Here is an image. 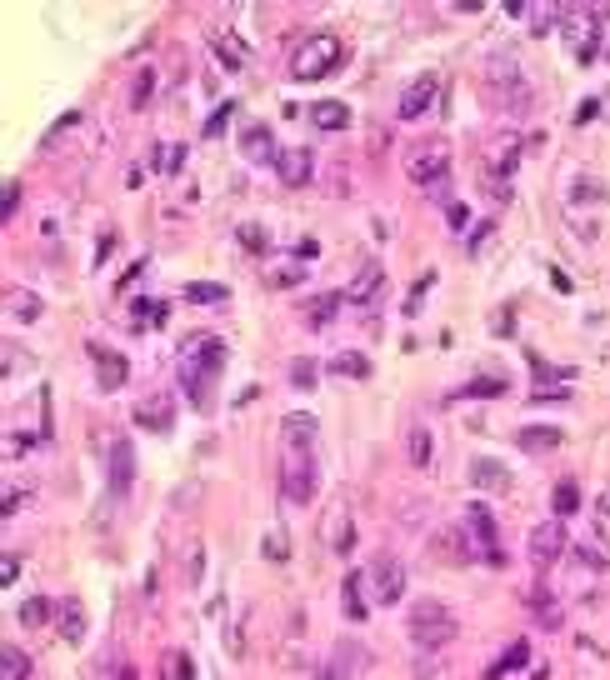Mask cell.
I'll use <instances>...</instances> for the list:
<instances>
[{
    "label": "cell",
    "instance_id": "6da1fadb",
    "mask_svg": "<svg viewBox=\"0 0 610 680\" xmlns=\"http://www.w3.org/2000/svg\"><path fill=\"white\" fill-rule=\"evenodd\" d=\"M221 370H225V346L215 335H195V340L181 346V380H185V396H191L195 411H211Z\"/></svg>",
    "mask_w": 610,
    "mask_h": 680
},
{
    "label": "cell",
    "instance_id": "7a4b0ae2",
    "mask_svg": "<svg viewBox=\"0 0 610 680\" xmlns=\"http://www.w3.org/2000/svg\"><path fill=\"white\" fill-rule=\"evenodd\" d=\"M455 630H461V620H455V610H450L446 601H416L410 605V640H416L420 650L450 646Z\"/></svg>",
    "mask_w": 610,
    "mask_h": 680
},
{
    "label": "cell",
    "instance_id": "3957f363",
    "mask_svg": "<svg viewBox=\"0 0 610 680\" xmlns=\"http://www.w3.org/2000/svg\"><path fill=\"white\" fill-rule=\"evenodd\" d=\"M345 61V45L335 41V35H305V41L296 45V55H290V76L296 80H325L335 70V65Z\"/></svg>",
    "mask_w": 610,
    "mask_h": 680
},
{
    "label": "cell",
    "instance_id": "277c9868",
    "mask_svg": "<svg viewBox=\"0 0 610 680\" xmlns=\"http://www.w3.org/2000/svg\"><path fill=\"white\" fill-rule=\"evenodd\" d=\"M315 480H321L315 455L286 451V465H280V496H286L290 506H305V500H315Z\"/></svg>",
    "mask_w": 610,
    "mask_h": 680
},
{
    "label": "cell",
    "instance_id": "5b68a950",
    "mask_svg": "<svg viewBox=\"0 0 610 680\" xmlns=\"http://www.w3.org/2000/svg\"><path fill=\"white\" fill-rule=\"evenodd\" d=\"M406 175L416 185H440L450 175V145L440 141V135H430V141H420L416 151H410L406 161Z\"/></svg>",
    "mask_w": 610,
    "mask_h": 680
},
{
    "label": "cell",
    "instance_id": "8992f818",
    "mask_svg": "<svg viewBox=\"0 0 610 680\" xmlns=\"http://www.w3.org/2000/svg\"><path fill=\"white\" fill-rule=\"evenodd\" d=\"M371 591L380 605H400V595H406V565L396 561V555H375L371 561Z\"/></svg>",
    "mask_w": 610,
    "mask_h": 680
},
{
    "label": "cell",
    "instance_id": "52a82bcc",
    "mask_svg": "<svg viewBox=\"0 0 610 680\" xmlns=\"http://www.w3.org/2000/svg\"><path fill=\"white\" fill-rule=\"evenodd\" d=\"M560 555H566V520H540V526L530 530V565L550 571Z\"/></svg>",
    "mask_w": 610,
    "mask_h": 680
},
{
    "label": "cell",
    "instance_id": "ba28073f",
    "mask_svg": "<svg viewBox=\"0 0 610 680\" xmlns=\"http://www.w3.org/2000/svg\"><path fill=\"white\" fill-rule=\"evenodd\" d=\"M430 555H436L440 565H471L475 545H471V536H465V526H440L436 536H430Z\"/></svg>",
    "mask_w": 610,
    "mask_h": 680
},
{
    "label": "cell",
    "instance_id": "9c48e42d",
    "mask_svg": "<svg viewBox=\"0 0 610 680\" xmlns=\"http://www.w3.org/2000/svg\"><path fill=\"white\" fill-rule=\"evenodd\" d=\"M560 31L576 41V55H580V61H590V55H596V41H600V11H576V5H566V15H560Z\"/></svg>",
    "mask_w": 610,
    "mask_h": 680
},
{
    "label": "cell",
    "instance_id": "30bf717a",
    "mask_svg": "<svg viewBox=\"0 0 610 680\" xmlns=\"http://www.w3.org/2000/svg\"><path fill=\"white\" fill-rule=\"evenodd\" d=\"M465 536H471V545H481L485 551V565H505V555H501V545H495V516L485 506H465Z\"/></svg>",
    "mask_w": 610,
    "mask_h": 680
},
{
    "label": "cell",
    "instance_id": "8fae6325",
    "mask_svg": "<svg viewBox=\"0 0 610 680\" xmlns=\"http://www.w3.org/2000/svg\"><path fill=\"white\" fill-rule=\"evenodd\" d=\"M240 155H246L250 165H276V161H280L276 135H270L266 120H250V126H240Z\"/></svg>",
    "mask_w": 610,
    "mask_h": 680
},
{
    "label": "cell",
    "instance_id": "7c38bea8",
    "mask_svg": "<svg viewBox=\"0 0 610 680\" xmlns=\"http://www.w3.org/2000/svg\"><path fill=\"white\" fill-rule=\"evenodd\" d=\"M436 96H440V76H430V70L426 76H416L406 90H400V106H396L400 120H420L430 106H436Z\"/></svg>",
    "mask_w": 610,
    "mask_h": 680
},
{
    "label": "cell",
    "instance_id": "4fadbf2b",
    "mask_svg": "<svg viewBox=\"0 0 610 680\" xmlns=\"http://www.w3.org/2000/svg\"><path fill=\"white\" fill-rule=\"evenodd\" d=\"M315 435H321V421L305 411H290L286 421H280V441H286V451L296 455H315Z\"/></svg>",
    "mask_w": 610,
    "mask_h": 680
},
{
    "label": "cell",
    "instance_id": "5bb4252c",
    "mask_svg": "<svg viewBox=\"0 0 610 680\" xmlns=\"http://www.w3.org/2000/svg\"><path fill=\"white\" fill-rule=\"evenodd\" d=\"M491 90H495V96L505 90V100H511V106H525V100H530L525 70H521L515 61H505V55H495V61H491Z\"/></svg>",
    "mask_w": 610,
    "mask_h": 680
},
{
    "label": "cell",
    "instance_id": "9a60e30c",
    "mask_svg": "<svg viewBox=\"0 0 610 680\" xmlns=\"http://www.w3.org/2000/svg\"><path fill=\"white\" fill-rule=\"evenodd\" d=\"M130 486H136V445L116 435L110 441V496H130Z\"/></svg>",
    "mask_w": 610,
    "mask_h": 680
},
{
    "label": "cell",
    "instance_id": "2e32d148",
    "mask_svg": "<svg viewBox=\"0 0 610 680\" xmlns=\"http://www.w3.org/2000/svg\"><path fill=\"white\" fill-rule=\"evenodd\" d=\"M471 480L481 490H491V496H505V490H511V470H505L495 455H475L471 461Z\"/></svg>",
    "mask_w": 610,
    "mask_h": 680
},
{
    "label": "cell",
    "instance_id": "e0dca14e",
    "mask_svg": "<svg viewBox=\"0 0 610 680\" xmlns=\"http://www.w3.org/2000/svg\"><path fill=\"white\" fill-rule=\"evenodd\" d=\"M380 291H386V270H380V265H375V260H371V265H361V275H355V281H351V291H345V301H351V305H371V301H375V295H380Z\"/></svg>",
    "mask_w": 610,
    "mask_h": 680
},
{
    "label": "cell",
    "instance_id": "ac0fdd59",
    "mask_svg": "<svg viewBox=\"0 0 610 680\" xmlns=\"http://www.w3.org/2000/svg\"><path fill=\"white\" fill-rule=\"evenodd\" d=\"M126 376H130L126 356H120V350H100L96 346V380H100V390H120V386H126Z\"/></svg>",
    "mask_w": 610,
    "mask_h": 680
},
{
    "label": "cell",
    "instance_id": "d6986e66",
    "mask_svg": "<svg viewBox=\"0 0 610 680\" xmlns=\"http://www.w3.org/2000/svg\"><path fill=\"white\" fill-rule=\"evenodd\" d=\"M311 171H315V155L311 151H280V161H276V175L286 185H305V181H311Z\"/></svg>",
    "mask_w": 610,
    "mask_h": 680
},
{
    "label": "cell",
    "instance_id": "ffe728a7",
    "mask_svg": "<svg viewBox=\"0 0 610 680\" xmlns=\"http://www.w3.org/2000/svg\"><path fill=\"white\" fill-rule=\"evenodd\" d=\"M136 421L145 425V431H171L175 425V411H171V396H150L145 405H136Z\"/></svg>",
    "mask_w": 610,
    "mask_h": 680
},
{
    "label": "cell",
    "instance_id": "44dd1931",
    "mask_svg": "<svg viewBox=\"0 0 610 680\" xmlns=\"http://www.w3.org/2000/svg\"><path fill=\"white\" fill-rule=\"evenodd\" d=\"M361 666H365V656H361V650H355V646H341V650H335V656L325 660L321 670H315V680H351Z\"/></svg>",
    "mask_w": 610,
    "mask_h": 680
},
{
    "label": "cell",
    "instance_id": "7402d4cb",
    "mask_svg": "<svg viewBox=\"0 0 610 680\" xmlns=\"http://www.w3.org/2000/svg\"><path fill=\"white\" fill-rule=\"evenodd\" d=\"M341 610H345V620H365L371 616V605H365V585H361V575H345V585H341Z\"/></svg>",
    "mask_w": 610,
    "mask_h": 680
},
{
    "label": "cell",
    "instance_id": "603a6c76",
    "mask_svg": "<svg viewBox=\"0 0 610 680\" xmlns=\"http://www.w3.org/2000/svg\"><path fill=\"white\" fill-rule=\"evenodd\" d=\"M55 616H61V636L70 640V646H80V640H86V605H80V601H61V610H55Z\"/></svg>",
    "mask_w": 610,
    "mask_h": 680
},
{
    "label": "cell",
    "instance_id": "cb8c5ba5",
    "mask_svg": "<svg viewBox=\"0 0 610 680\" xmlns=\"http://www.w3.org/2000/svg\"><path fill=\"white\" fill-rule=\"evenodd\" d=\"M515 441H521V451H530V455H540V451H556L560 441H566V435L556 431V425H525L521 435H515Z\"/></svg>",
    "mask_w": 610,
    "mask_h": 680
},
{
    "label": "cell",
    "instance_id": "d4e9b609",
    "mask_svg": "<svg viewBox=\"0 0 610 680\" xmlns=\"http://www.w3.org/2000/svg\"><path fill=\"white\" fill-rule=\"evenodd\" d=\"M311 120L321 130H341V126H351V106H345V100H315Z\"/></svg>",
    "mask_w": 610,
    "mask_h": 680
},
{
    "label": "cell",
    "instance_id": "484cf974",
    "mask_svg": "<svg viewBox=\"0 0 610 680\" xmlns=\"http://www.w3.org/2000/svg\"><path fill=\"white\" fill-rule=\"evenodd\" d=\"M341 301H345V295H315V301L305 305V325H311V331L331 325V321H335V311H341Z\"/></svg>",
    "mask_w": 610,
    "mask_h": 680
},
{
    "label": "cell",
    "instance_id": "4316f807",
    "mask_svg": "<svg viewBox=\"0 0 610 680\" xmlns=\"http://www.w3.org/2000/svg\"><path fill=\"white\" fill-rule=\"evenodd\" d=\"M550 506H556V520H570L580 510V486L576 480H560V486L550 490Z\"/></svg>",
    "mask_w": 610,
    "mask_h": 680
},
{
    "label": "cell",
    "instance_id": "83f0119b",
    "mask_svg": "<svg viewBox=\"0 0 610 680\" xmlns=\"http://www.w3.org/2000/svg\"><path fill=\"white\" fill-rule=\"evenodd\" d=\"M31 675V660H25L21 646H5L0 650V680H25Z\"/></svg>",
    "mask_w": 610,
    "mask_h": 680
},
{
    "label": "cell",
    "instance_id": "f1b7e54d",
    "mask_svg": "<svg viewBox=\"0 0 610 680\" xmlns=\"http://www.w3.org/2000/svg\"><path fill=\"white\" fill-rule=\"evenodd\" d=\"M331 370H335V376H355V380H365V376H371V360H365L361 350H341V356L331 360Z\"/></svg>",
    "mask_w": 610,
    "mask_h": 680
},
{
    "label": "cell",
    "instance_id": "f546056e",
    "mask_svg": "<svg viewBox=\"0 0 610 680\" xmlns=\"http://www.w3.org/2000/svg\"><path fill=\"white\" fill-rule=\"evenodd\" d=\"M525 660H530V646H525V640H515V646H511V650H505V656L491 666V675H485V680H501L505 670H521Z\"/></svg>",
    "mask_w": 610,
    "mask_h": 680
},
{
    "label": "cell",
    "instance_id": "4dcf8cb0",
    "mask_svg": "<svg viewBox=\"0 0 610 680\" xmlns=\"http://www.w3.org/2000/svg\"><path fill=\"white\" fill-rule=\"evenodd\" d=\"M51 610H55V605L45 601V595H31V601L21 605V626H45V620H51Z\"/></svg>",
    "mask_w": 610,
    "mask_h": 680
},
{
    "label": "cell",
    "instance_id": "1f68e13d",
    "mask_svg": "<svg viewBox=\"0 0 610 680\" xmlns=\"http://www.w3.org/2000/svg\"><path fill=\"white\" fill-rule=\"evenodd\" d=\"M181 161H185V145H155V171L175 175L181 171Z\"/></svg>",
    "mask_w": 610,
    "mask_h": 680
},
{
    "label": "cell",
    "instance_id": "d6a6232c",
    "mask_svg": "<svg viewBox=\"0 0 610 680\" xmlns=\"http://www.w3.org/2000/svg\"><path fill=\"white\" fill-rule=\"evenodd\" d=\"M185 301H195V305H215V301H225V285H205V281H195V285H185Z\"/></svg>",
    "mask_w": 610,
    "mask_h": 680
},
{
    "label": "cell",
    "instance_id": "836d02e7",
    "mask_svg": "<svg viewBox=\"0 0 610 680\" xmlns=\"http://www.w3.org/2000/svg\"><path fill=\"white\" fill-rule=\"evenodd\" d=\"M11 315L15 321H35V315H41V301L25 295V291H11Z\"/></svg>",
    "mask_w": 610,
    "mask_h": 680
},
{
    "label": "cell",
    "instance_id": "e575fe53",
    "mask_svg": "<svg viewBox=\"0 0 610 680\" xmlns=\"http://www.w3.org/2000/svg\"><path fill=\"white\" fill-rule=\"evenodd\" d=\"M426 461H430V431L416 425V431H410V465H426Z\"/></svg>",
    "mask_w": 610,
    "mask_h": 680
},
{
    "label": "cell",
    "instance_id": "d590c367",
    "mask_svg": "<svg viewBox=\"0 0 610 680\" xmlns=\"http://www.w3.org/2000/svg\"><path fill=\"white\" fill-rule=\"evenodd\" d=\"M136 321L140 325H161L165 321V301H136Z\"/></svg>",
    "mask_w": 610,
    "mask_h": 680
},
{
    "label": "cell",
    "instance_id": "8d00e7d4",
    "mask_svg": "<svg viewBox=\"0 0 610 680\" xmlns=\"http://www.w3.org/2000/svg\"><path fill=\"white\" fill-rule=\"evenodd\" d=\"M165 680H191V660H185L181 650H171V656H165Z\"/></svg>",
    "mask_w": 610,
    "mask_h": 680
},
{
    "label": "cell",
    "instance_id": "74e56055",
    "mask_svg": "<svg viewBox=\"0 0 610 680\" xmlns=\"http://www.w3.org/2000/svg\"><path fill=\"white\" fill-rule=\"evenodd\" d=\"M150 90H155V76H150V70H140V76H136V90H130V100H136V106H145Z\"/></svg>",
    "mask_w": 610,
    "mask_h": 680
},
{
    "label": "cell",
    "instance_id": "f35d334b",
    "mask_svg": "<svg viewBox=\"0 0 610 680\" xmlns=\"http://www.w3.org/2000/svg\"><path fill=\"white\" fill-rule=\"evenodd\" d=\"M240 246H246V250H266L270 240H266V230H260V226H240Z\"/></svg>",
    "mask_w": 610,
    "mask_h": 680
},
{
    "label": "cell",
    "instance_id": "ab89813d",
    "mask_svg": "<svg viewBox=\"0 0 610 680\" xmlns=\"http://www.w3.org/2000/svg\"><path fill=\"white\" fill-rule=\"evenodd\" d=\"M230 116H236V106H230V100H225V106L215 110L211 120H205V135H221V130H225V120H230Z\"/></svg>",
    "mask_w": 610,
    "mask_h": 680
},
{
    "label": "cell",
    "instance_id": "60d3db41",
    "mask_svg": "<svg viewBox=\"0 0 610 680\" xmlns=\"http://www.w3.org/2000/svg\"><path fill=\"white\" fill-rule=\"evenodd\" d=\"M215 51H221L225 65H246V51H236V45H230V35H221V41H215Z\"/></svg>",
    "mask_w": 610,
    "mask_h": 680
},
{
    "label": "cell",
    "instance_id": "b9f144b4",
    "mask_svg": "<svg viewBox=\"0 0 610 680\" xmlns=\"http://www.w3.org/2000/svg\"><path fill=\"white\" fill-rule=\"evenodd\" d=\"M505 380H475V386H465V396H501Z\"/></svg>",
    "mask_w": 610,
    "mask_h": 680
},
{
    "label": "cell",
    "instance_id": "7bdbcfd3",
    "mask_svg": "<svg viewBox=\"0 0 610 680\" xmlns=\"http://www.w3.org/2000/svg\"><path fill=\"white\" fill-rule=\"evenodd\" d=\"M15 206H21V185L11 181V185H5V206H0V216L11 220V216H15Z\"/></svg>",
    "mask_w": 610,
    "mask_h": 680
},
{
    "label": "cell",
    "instance_id": "ee69618b",
    "mask_svg": "<svg viewBox=\"0 0 610 680\" xmlns=\"http://www.w3.org/2000/svg\"><path fill=\"white\" fill-rule=\"evenodd\" d=\"M15 575H21V555H5V565H0V585H15Z\"/></svg>",
    "mask_w": 610,
    "mask_h": 680
},
{
    "label": "cell",
    "instance_id": "f6af8a7d",
    "mask_svg": "<svg viewBox=\"0 0 610 680\" xmlns=\"http://www.w3.org/2000/svg\"><path fill=\"white\" fill-rule=\"evenodd\" d=\"M290 380H296V386H311V380H315V366H311V360H300V366L290 370Z\"/></svg>",
    "mask_w": 610,
    "mask_h": 680
},
{
    "label": "cell",
    "instance_id": "bcb514c9",
    "mask_svg": "<svg viewBox=\"0 0 610 680\" xmlns=\"http://www.w3.org/2000/svg\"><path fill=\"white\" fill-rule=\"evenodd\" d=\"M266 555H270V561H286V540L270 536V540H266Z\"/></svg>",
    "mask_w": 610,
    "mask_h": 680
},
{
    "label": "cell",
    "instance_id": "7dc6e473",
    "mask_svg": "<svg viewBox=\"0 0 610 680\" xmlns=\"http://www.w3.org/2000/svg\"><path fill=\"white\" fill-rule=\"evenodd\" d=\"M446 216H450V226H465V206H461V200H450Z\"/></svg>",
    "mask_w": 610,
    "mask_h": 680
},
{
    "label": "cell",
    "instance_id": "c3c4849f",
    "mask_svg": "<svg viewBox=\"0 0 610 680\" xmlns=\"http://www.w3.org/2000/svg\"><path fill=\"white\" fill-rule=\"evenodd\" d=\"M116 680H136V670H130V666H120V675Z\"/></svg>",
    "mask_w": 610,
    "mask_h": 680
}]
</instances>
